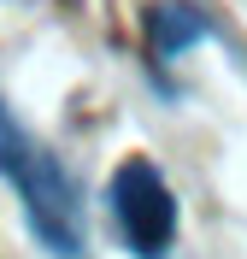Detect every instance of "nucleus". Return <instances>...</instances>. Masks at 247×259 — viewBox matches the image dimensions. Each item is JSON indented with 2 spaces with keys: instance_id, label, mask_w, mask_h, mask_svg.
Segmentation results:
<instances>
[{
  "instance_id": "2",
  "label": "nucleus",
  "mask_w": 247,
  "mask_h": 259,
  "mask_svg": "<svg viewBox=\"0 0 247 259\" xmlns=\"http://www.w3.org/2000/svg\"><path fill=\"white\" fill-rule=\"evenodd\" d=\"M112 218L118 236L130 242L135 259H165L177 242V194L165 189L159 165L130 153V159L112 171Z\"/></svg>"
},
{
  "instance_id": "1",
  "label": "nucleus",
  "mask_w": 247,
  "mask_h": 259,
  "mask_svg": "<svg viewBox=\"0 0 247 259\" xmlns=\"http://www.w3.org/2000/svg\"><path fill=\"white\" fill-rule=\"evenodd\" d=\"M0 177L18 189L30 230L53 247V253H59V259H77V253H82L88 218H82V189H77V177L65 171V159H59L53 147H41L30 130L18 124L6 100H0Z\"/></svg>"
},
{
  "instance_id": "3",
  "label": "nucleus",
  "mask_w": 247,
  "mask_h": 259,
  "mask_svg": "<svg viewBox=\"0 0 247 259\" xmlns=\"http://www.w3.org/2000/svg\"><path fill=\"white\" fill-rule=\"evenodd\" d=\"M147 30H153V53H159V59H177L182 48H194L200 35H206V18L188 6V0H165V6H153Z\"/></svg>"
}]
</instances>
